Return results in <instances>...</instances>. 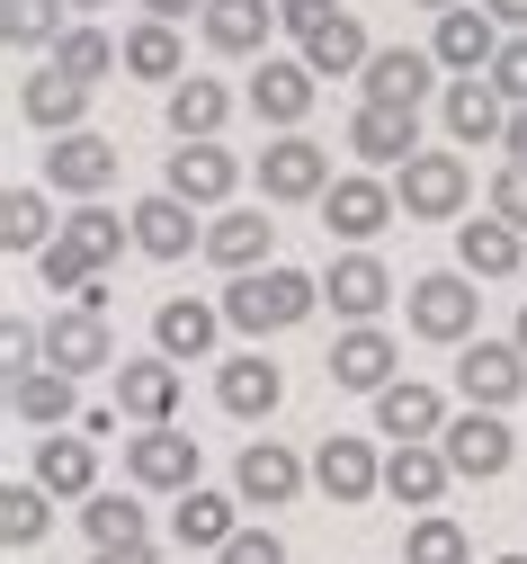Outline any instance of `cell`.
<instances>
[{"label": "cell", "instance_id": "15", "mask_svg": "<svg viewBox=\"0 0 527 564\" xmlns=\"http://www.w3.org/2000/svg\"><path fill=\"white\" fill-rule=\"evenodd\" d=\"M305 484H314V466L295 457V448H277V440H251L242 466H233V492H242V502H260V511H286Z\"/></svg>", "mask_w": 527, "mask_h": 564}, {"label": "cell", "instance_id": "14", "mask_svg": "<svg viewBox=\"0 0 527 564\" xmlns=\"http://www.w3.org/2000/svg\"><path fill=\"white\" fill-rule=\"evenodd\" d=\"M447 134H457L465 153H483V144L509 134V99H501L492 73H457V82H447Z\"/></svg>", "mask_w": 527, "mask_h": 564}, {"label": "cell", "instance_id": "20", "mask_svg": "<svg viewBox=\"0 0 527 564\" xmlns=\"http://www.w3.org/2000/svg\"><path fill=\"white\" fill-rule=\"evenodd\" d=\"M394 368H403V349L375 332V323H349V332L331 340V386H349V394H385Z\"/></svg>", "mask_w": 527, "mask_h": 564}, {"label": "cell", "instance_id": "16", "mask_svg": "<svg viewBox=\"0 0 527 564\" xmlns=\"http://www.w3.org/2000/svg\"><path fill=\"white\" fill-rule=\"evenodd\" d=\"M429 54L447 63V73H492V54H501V19L483 10V0H457V10H438Z\"/></svg>", "mask_w": 527, "mask_h": 564}, {"label": "cell", "instance_id": "46", "mask_svg": "<svg viewBox=\"0 0 527 564\" xmlns=\"http://www.w3.org/2000/svg\"><path fill=\"white\" fill-rule=\"evenodd\" d=\"M492 216H509V225L527 234V162H501V180H492Z\"/></svg>", "mask_w": 527, "mask_h": 564}, {"label": "cell", "instance_id": "38", "mask_svg": "<svg viewBox=\"0 0 527 564\" xmlns=\"http://www.w3.org/2000/svg\"><path fill=\"white\" fill-rule=\"evenodd\" d=\"M0 36H10L19 54H54L63 36H72V0H0Z\"/></svg>", "mask_w": 527, "mask_h": 564}, {"label": "cell", "instance_id": "22", "mask_svg": "<svg viewBox=\"0 0 527 564\" xmlns=\"http://www.w3.org/2000/svg\"><path fill=\"white\" fill-rule=\"evenodd\" d=\"M314 63L305 54H260V73H251V108L268 117V126H305V108H314Z\"/></svg>", "mask_w": 527, "mask_h": 564}, {"label": "cell", "instance_id": "36", "mask_svg": "<svg viewBox=\"0 0 527 564\" xmlns=\"http://www.w3.org/2000/svg\"><path fill=\"white\" fill-rule=\"evenodd\" d=\"M366 28H358V10H331L314 36H305V63H314V73H331V82H349V73H366Z\"/></svg>", "mask_w": 527, "mask_h": 564}, {"label": "cell", "instance_id": "32", "mask_svg": "<svg viewBox=\"0 0 527 564\" xmlns=\"http://www.w3.org/2000/svg\"><path fill=\"white\" fill-rule=\"evenodd\" d=\"M36 484L54 502H90L99 492V440H36Z\"/></svg>", "mask_w": 527, "mask_h": 564}, {"label": "cell", "instance_id": "3", "mask_svg": "<svg viewBox=\"0 0 527 564\" xmlns=\"http://www.w3.org/2000/svg\"><path fill=\"white\" fill-rule=\"evenodd\" d=\"M403 314H411V332H420V340H438V349H465V340H474V323H483L474 269H429V278H411Z\"/></svg>", "mask_w": 527, "mask_h": 564}, {"label": "cell", "instance_id": "29", "mask_svg": "<svg viewBox=\"0 0 527 564\" xmlns=\"http://www.w3.org/2000/svg\"><path fill=\"white\" fill-rule=\"evenodd\" d=\"M72 386L81 377H63L54 359H36V368L10 377V403H19V421H36V431H63V421H81V394Z\"/></svg>", "mask_w": 527, "mask_h": 564}, {"label": "cell", "instance_id": "19", "mask_svg": "<svg viewBox=\"0 0 527 564\" xmlns=\"http://www.w3.org/2000/svg\"><path fill=\"white\" fill-rule=\"evenodd\" d=\"M215 403L233 412V421H268V412L286 403V368L268 359V349H242V359H223V377H215Z\"/></svg>", "mask_w": 527, "mask_h": 564}, {"label": "cell", "instance_id": "51", "mask_svg": "<svg viewBox=\"0 0 527 564\" xmlns=\"http://www.w3.org/2000/svg\"><path fill=\"white\" fill-rule=\"evenodd\" d=\"M483 10H492V19H501V28H509V36H518V28H527V0H483Z\"/></svg>", "mask_w": 527, "mask_h": 564}, {"label": "cell", "instance_id": "39", "mask_svg": "<svg viewBox=\"0 0 527 564\" xmlns=\"http://www.w3.org/2000/svg\"><path fill=\"white\" fill-rule=\"evenodd\" d=\"M54 63H63L72 82H90V90H99L117 63H125V36H108V28H90V19H72V36L54 45Z\"/></svg>", "mask_w": 527, "mask_h": 564}, {"label": "cell", "instance_id": "27", "mask_svg": "<svg viewBox=\"0 0 527 564\" xmlns=\"http://www.w3.org/2000/svg\"><path fill=\"white\" fill-rule=\"evenodd\" d=\"M117 412L125 421H171L179 412V359H117Z\"/></svg>", "mask_w": 527, "mask_h": 564}, {"label": "cell", "instance_id": "53", "mask_svg": "<svg viewBox=\"0 0 527 564\" xmlns=\"http://www.w3.org/2000/svg\"><path fill=\"white\" fill-rule=\"evenodd\" d=\"M509 340H518V349H527V305H518V332H509Z\"/></svg>", "mask_w": 527, "mask_h": 564}, {"label": "cell", "instance_id": "48", "mask_svg": "<svg viewBox=\"0 0 527 564\" xmlns=\"http://www.w3.org/2000/svg\"><path fill=\"white\" fill-rule=\"evenodd\" d=\"M90 564H162L153 538H125V546H90Z\"/></svg>", "mask_w": 527, "mask_h": 564}, {"label": "cell", "instance_id": "47", "mask_svg": "<svg viewBox=\"0 0 527 564\" xmlns=\"http://www.w3.org/2000/svg\"><path fill=\"white\" fill-rule=\"evenodd\" d=\"M331 10H340V0H277V28H286L295 45H305V36H314V28L331 19Z\"/></svg>", "mask_w": 527, "mask_h": 564}, {"label": "cell", "instance_id": "11", "mask_svg": "<svg viewBox=\"0 0 527 564\" xmlns=\"http://www.w3.org/2000/svg\"><path fill=\"white\" fill-rule=\"evenodd\" d=\"M314 484H322L331 511H358V502L385 492V457H375L366 440H322V448H314Z\"/></svg>", "mask_w": 527, "mask_h": 564}, {"label": "cell", "instance_id": "17", "mask_svg": "<svg viewBox=\"0 0 527 564\" xmlns=\"http://www.w3.org/2000/svg\"><path fill=\"white\" fill-rule=\"evenodd\" d=\"M162 188H179L188 206H223V197L242 188V153H223L215 134H197V144H179V153H171Z\"/></svg>", "mask_w": 527, "mask_h": 564}, {"label": "cell", "instance_id": "25", "mask_svg": "<svg viewBox=\"0 0 527 564\" xmlns=\"http://www.w3.org/2000/svg\"><path fill=\"white\" fill-rule=\"evenodd\" d=\"M429 73H438L429 45H375L358 82H366V99H385V108H420L429 99Z\"/></svg>", "mask_w": 527, "mask_h": 564}, {"label": "cell", "instance_id": "4", "mask_svg": "<svg viewBox=\"0 0 527 564\" xmlns=\"http://www.w3.org/2000/svg\"><path fill=\"white\" fill-rule=\"evenodd\" d=\"M394 197H403L411 225H457L474 206V171H465V153H411L403 180H394Z\"/></svg>", "mask_w": 527, "mask_h": 564}, {"label": "cell", "instance_id": "28", "mask_svg": "<svg viewBox=\"0 0 527 564\" xmlns=\"http://www.w3.org/2000/svg\"><path fill=\"white\" fill-rule=\"evenodd\" d=\"M215 332H223V305H206V296H162L153 305V349L162 359H206Z\"/></svg>", "mask_w": 527, "mask_h": 564}, {"label": "cell", "instance_id": "21", "mask_svg": "<svg viewBox=\"0 0 527 564\" xmlns=\"http://www.w3.org/2000/svg\"><path fill=\"white\" fill-rule=\"evenodd\" d=\"M447 484H457V466H447L438 440H394V457H385V492H394L403 511H438Z\"/></svg>", "mask_w": 527, "mask_h": 564}, {"label": "cell", "instance_id": "44", "mask_svg": "<svg viewBox=\"0 0 527 564\" xmlns=\"http://www.w3.org/2000/svg\"><path fill=\"white\" fill-rule=\"evenodd\" d=\"M492 82H501V99H509V108H527V28H518V36H501Z\"/></svg>", "mask_w": 527, "mask_h": 564}, {"label": "cell", "instance_id": "23", "mask_svg": "<svg viewBox=\"0 0 527 564\" xmlns=\"http://www.w3.org/2000/svg\"><path fill=\"white\" fill-rule=\"evenodd\" d=\"M322 296H331V314L375 323V314L394 305V269L375 260V251H340V260H331V278H322Z\"/></svg>", "mask_w": 527, "mask_h": 564}, {"label": "cell", "instance_id": "35", "mask_svg": "<svg viewBox=\"0 0 527 564\" xmlns=\"http://www.w3.org/2000/svg\"><path fill=\"white\" fill-rule=\"evenodd\" d=\"M197 19H206V45H215V54H260L268 28H277L268 0H206Z\"/></svg>", "mask_w": 527, "mask_h": 564}, {"label": "cell", "instance_id": "31", "mask_svg": "<svg viewBox=\"0 0 527 564\" xmlns=\"http://www.w3.org/2000/svg\"><path fill=\"white\" fill-rule=\"evenodd\" d=\"M375 431H385V440H438V431H447V403H438V386L394 377L385 394H375Z\"/></svg>", "mask_w": 527, "mask_h": 564}, {"label": "cell", "instance_id": "5", "mask_svg": "<svg viewBox=\"0 0 527 564\" xmlns=\"http://www.w3.org/2000/svg\"><path fill=\"white\" fill-rule=\"evenodd\" d=\"M322 188H331V153L314 144V134H277V144L260 153V197L268 206H322Z\"/></svg>", "mask_w": 527, "mask_h": 564}, {"label": "cell", "instance_id": "40", "mask_svg": "<svg viewBox=\"0 0 527 564\" xmlns=\"http://www.w3.org/2000/svg\"><path fill=\"white\" fill-rule=\"evenodd\" d=\"M45 529H54V492H45L36 475L0 492V538H10V555H28V546H36Z\"/></svg>", "mask_w": 527, "mask_h": 564}, {"label": "cell", "instance_id": "34", "mask_svg": "<svg viewBox=\"0 0 527 564\" xmlns=\"http://www.w3.org/2000/svg\"><path fill=\"white\" fill-rule=\"evenodd\" d=\"M125 73H134V82H162V90H171V82H188L179 28H171V19H134V28H125Z\"/></svg>", "mask_w": 527, "mask_h": 564}, {"label": "cell", "instance_id": "52", "mask_svg": "<svg viewBox=\"0 0 527 564\" xmlns=\"http://www.w3.org/2000/svg\"><path fill=\"white\" fill-rule=\"evenodd\" d=\"M72 10H81V19H90V10H117V0H72Z\"/></svg>", "mask_w": 527, "mask_h": 564}, {"label": "cell", "instance_id": "12", "mask_svg": "<svg viewBox=\"0 0 527 564\" xmlns=\"http://www.w3.org/2000/svg\"><path fill=\"white\" fill-rule=\"evenodd\" d=\"M349 153H358L366 171H403V162L420 153V108H385V99H366V108L349 117Z\"/></svg>", "mask_w": 527, "mask_h": 564}, {"label": "cell", "instance_id": "9", "mask_svg": "<svg viewBox=\"0 0 527 564\" xmlns=\"http://www.w3.org/2000/svg\"><path fill=\"white\" fill-rule=\"evenodd\" d=\"M125 475H134L143 492H188V484H197V440L171 431V421H143V431L125 440Z\"/></svg>", "mask_w": 527, "mask_h": 564}, {"label": "cell", "instance_id": "50", "mask_svg": "<svg viewBox=\"0 0 527 564\" xmlns=\"http://www.w3.org/2000/svg\"><path fill=\"white\" fill-rule=\"evenodd\" d=\"M188 10H206V0H143V19H171V28H179Z\"/></svg>", "mask_w": 527, "mask_h": 564}, {"label": "cell", "instance_id": "37", "mask_svg": "<svg viewBox=\"0 0 527 564\" xmlns=\"http://www.w3.org/2000/svg\"><path fill=\"white\" fill-rule=\"evenodd\" d=\"M233 511H242V492H206V484H188V492H179V520H171V529H179V546H223V538L242 529Z\"/></svg>", "mask_w": 527, "mask_h": 564}, {"label": "cell", "instance_id": "6", "mask_svg": "<svg viewBox=\"0 0 527 564\" xmlns=\"http://www.w3.org/2000/svg\"><path fill=\"white\" fill-rule=\"evenodd\" d=\"M438 448H447V466H457V484H492V475H509V457H518L509 421H501V412H483V403L447 421Z\"/></svg>", "mask_w": 527, "mask_h": 564}, {"label": "cell", "instance_id": "13", "mask_svg": "<svg viewBox=\"0 0 527 564\" xmlns=\"http://www.w3.org/2000/svg\"><path fill=\"white\" fill-rule=\"evenodd\" d=\"M134 251H153V260H188V251H206V234H197V206L179 197V188H153V197H134Z\"/></svg>", "mask_w": 527, "mask_h": 564}, {"label": "cell", "instance_id": "55", "mask_svg": "<svg viewBox=\"0 0 527 564\" xmlns=\"http://www.w3.org/2000/svg\"><path fill=\"white\" fill-rule=\"evenodd\" d=\"M492 564H527V555H492Z\"/></svg>", "mask_w": 527, "mask_h": 564}, {"label": "cell", "instance_id": "26", "mask_svg": "<svg viewBox=\"0 0 527 564\" xmlns=\"http://www.w3.org/2000/svg\"><path fill=\"white\" fill-rule=\"evenodd\" d=\"M268 251H277V225L260 216V206H223V216L206 225V260L233 269V278L242 269H268Z\"/></svg>", "mask_w": 527, "mask_h": 564}, {"label": "cell", "instance_id": "10", "mask_svg": "<svg viewBox=\"0 0 527 564\" xmlns=\"http://www.w3.org/2000/svg\"><path fill=\"white\" fill-rule=\"evenodd\" d=\"M457 386H465V403H483V412L518 403V394H527V349L474 332V340H465V359H457Z\"/></svg>", "mask_w": 527, "mask_h": 564}, {"label": "cell", "instance_id": "2", "mask_svg": "<svg viewBox=\"0 0 527 564\" xmlns=\"http://www.w3.org/2000/svg\"><path fill=\"white\" fill-rule=\"evenodd\" d=\"M322 305V278H305V269H242L233 278V288H223V323H233V332H295V323H305Z\"/></svg>", "mask_w": 527, "mask_h": 564}, {"label": "cell", "instance_id": "7", "mask_svg": "<svg viewBox=\"0 0 527 564\" xmlns=\"http://www.w3.org/2000/svg\"><path fill=\"white\" fill-rule=\"evenodd\" d=\"M394 216H403V197L375 180V171H340V180L322 188V225H331L340 242H375Z\"/></svg>", "mask_w": 527, "mask_h": 564}, {"label": "cell", "instance_id": "54", "mask_svg": "<svg viewBox=\"0 0 527 564\" xmlns=\"http://www.w3.org/2000/svg\"><path fill=\"white\" fill-rule=\"evenodd\" d=\"M420 10H457V0H420Z\"/></svg>", "mask_w": 527, "mask_h": 564}, {"label": "cell", "instance_id": "24", "mask_svg": "<svg viewBox=\"0 0 527 564\" xmlns=\"http://www.w3.org/2000/svg\"><path fill=\"white\" fill-rule=\"evenodd\" d=\"M19 108H28V126H45V134H72V126H81V117H90V82H72V73H63V63L45 54V63H36V73L19 82Z\"/></svg>", "mask_w": 527, "mask_h": 564}, {"label": "cell", "instance_id": "1", "mask_svg": "<svg viewBox=\"0 0 527 564\" xmlns=\"http://www.w3.org/2000/svg\"><path fill=\"white\" fill-rule=\"evenodd\" d=\"M125 242H134V225H117L99 197H81V206L63 216V234L36 251V278H45L54 296H81V288H99V278H108V260H117Z\"/></svg>", "mask_w": 527, "mask_h": 564}, {"label": "cell", "instance_id": "30", "mask_svg": "<svg viewBox=\"0 0 527 564\" xmlns=\"http://www.w3.org/2000/svg\"><path fill=\"white\" fill-rule=\"evenodd\" d=\"M518 260H527V234H518L509 216L457 225V269H474V278H518Z\"/></svg>", "mask_w": 527, "mask_h": 564}, {"label": "cell", "instance_id": "42", "mask_svg": "<svg viewBox=\"0 0 527 564\" xmlns=\"http://www.w3.org/2000/svg\"><path fill=\"white\" fill-rule=\"evenodd\" d=\"M403 564H474V546H465V529L447 520V511H420L403 529Z\"/></svg>", "mask_w": 527, "mask_h": 564}, {"label": "cell", "instance_id": "41", "mask_svg": "<svg viewBox=\"0 0 527 564\" xmlns=\"http://www.w3.org/2000/svg\"><path fill=\"white\" fill-rule=\"evenodd\" d=\"M63 225H54V206H45V188H10L0 197V242L10 251H45Z\"/></svg>", "mask_w": 527, "mask_h": 564}, {"label": "cell", "instance_id": "43", "mask_svg": "<svg viewBox=\"0 0 527 564\" xmlns=\"http://www.w3.org/2000/svg\"><path fill=\"white\" fill-rule=\"evenodd\" d=\"M81 538H90V546L143 538V502H134V492H90V502H81Z\"/></svg>", "mask_w": 527, "mask_h": 564}, {"label": "cell", "instance_id": "49", "mask_svg": "<svg viewBox=\"0 0 527 564\" xmlns=\"http://www.w3.org/2000/svg\"><path fill=\"white\" fill-rule=\"evenodd\" d=\"M501 153H509V162H527V108H509V134H501Z\"/></svg>", "mask_w": 527, "mask_h": 564}, {"label": "cell", "instance_id": "18", "mask_svg": "<svg viewBox=\"0 0 527 564\" xmlns=\"http://www.w3.org/2000/svg\"><path fill=\"white\" fill-rule=\"evenodd\" d=\"M108 180H117V144L108 134H54V153H45V188H63V197H108Z\"/></svg>", "mask_w": 527, "mask_h": 564}, {"label": "cell", "instance_id": "33", "mask_svg": "<svg viewBox=\"0 0 527 564\" xmlns=\"http://www.w3.org/2000/svg\"><path fill=\"white\" fill-rule=\"evenodd\" d=\"M162 117H171V134H179V144H197V134H223V117H233V90H223V82H206V73H188V82H171Z\"/></svg>", "mask_w": 527, "mask_h": 564}, {"label": "cell", "instance_id": "45", "mask_svg": "<svg viewBox=\"0 0 527 564\" xmlns=\"http://www.w3.org/2000/svg\"><path fill=\"white\" fill-rule=\"evenodd\" d=\"M215 564H286V546H277L268 529H233V538L215 546Z\"/></svg>", "mask_w": 527, "mask_h": 564}, {"label": "cell", "instance_id": "8", "mask_svg": "<svg viewBox=\"0 0 527 564\" xmlns=\"http://www.w3.org/2000/svg\"><path fill=\"white\" fill-rule=\"evenodd\" d=\"M45 359H54L63 377H99V368H117V332H108V314L72 296V305L45 323Z\"/></svg>", "mask_w": 527, "mask_h": 564}]
</instances>
